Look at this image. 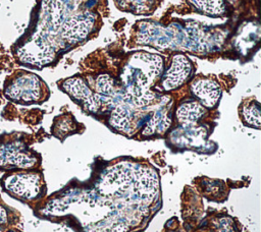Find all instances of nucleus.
Wrapping results in <instances>:
<instances>
[{"mask_svg": "<svg viewBox=\"0 0 261 232\" xmlns=\"http://www.w3.org/2000/svg\"><path fill=\"white\" fill-rule=\"evenodd\" d=\"M105 0H37L24 34L12 46L16 61L42 69L94 35L101 25Z\"/></svg>", "mask_w": 261, "mask_h": 232, "instance_id": "nucleus-1", "label": "nucleus"}, {"mask_svg": "<svg viewBox=\"0 0 261 232\" xmlns=\"http://www.w3.org/2000/svg\"><path fill=\"white\" fill-rule=\"evenodd\" d=\"M3 94L7 100L13 103L32 105L46 100L48 91L46 83L39 75L18 70L5 79Z\"/></svg>", "mask_w": 261, "mask_h": 232, "instance_id": "nucleus-2", "label": "nucleus"}, {"mask_svg": "<svg viewBox=\"0 0 261 232\" xmlns=\"http://www.w3.org/2000/svg\"><path fill=\"white\" fill-rule=\"evenodd\" d=\"M38 157L28 146L21 133L11 132L0 135V170H27L34 168Z\"/></svg>", "mask_w": 261, "mask_h": 232, "instance_id": "nucleus-3", "label": "nucleus"}, {"mask_svg": "<svg viewBox=\"0 0 261 232\" xmlns=\"http://www.w3.org/2000/svg\"><path fill=\"white\" fill-rule=\"evenodd\" d=\"M2 189L18 200H34L42 192V177L37 172L12 171L2 176L0 180Z\"/></svg>", "mask_w": 261, "mask_h": 232, "instance_id": "nucleus-4", "label": "nucleus"}, {"mask_svg": "<svg viewBox=\"0 0 261 232\" xmlns=\"http://www.w3.org/2000/svg\"><path fill=\"white\" fill-rule=\"evenodd\" d=\"M194 65L191 59L181 53H175L170 57V64L160 79L163 91L175 90L182 85L193 74Z\"/></svg>", "mask_w": 261, "mask_h": 232, "instance_id": "nucleus-5", "label": "nucleus"}, {"mask_svg": "<svg viewBox=\"0 0 261 232\" xmlns=\"http://www.w3.org/2000/svg\"><path fill=\"white\" fill-rule=\"evenodd\" d=\"M60 88L87 112L96 113L100 109L101 103L98 96L92 92L88 83L82 77L71 76L63 79L60 83Z\"/></svg>", "mask_w": 261, "mask_h": 232, "instance_id": "nucleus-6", "label": "nucleus"}, {"mask_svg": "<svg viewBox=\"0 0 261 232\" xmlns=\"http://www.w3.org/2000/svg\"><path fill=\"white\" fill-rule=\"evenodd\" d=\"M260 41V23L258 20H248L237 28L231 42L233 49L241 56H249Z\"/></svg>", "mask_w": 261, "mask_h": 232, "instance_id": "nucleus-7", "label": "nucleus"}, {"mask_svg": "<svg viewBox=\"0 0 261 232\" xmlns=\"http://www.w3.org/2000/svg\"><path fill=\"white\" fill-rule=\"evenodd\" d=\"M191 92L205 108L215 107L221 97L219 83L209 76L195 78L191 83Z\"/></svg>", "mask_w": 261, "mask_h": 232, "instance_id": "nucleus-8", "label": "nucleus"}, {"mask_svg": "<svg viewBox=\"0 0 261 232\" xmlns=\"http://www.w3.org/2000/svg\"><path fill=\"white\" fill-rule=\"evenodd\" d=\"M191 8L197 13L209 17H223L227 14L224 0H187Z\"/></svg>", "mask_w": 261, "mask_h": 232, "instance_id": "nucleus-9", "label": "nucleus"}, {"mask_svg": "<svg viewBox=\"0 0 261 232\" xmlns=\"http://www.w3.org/2000/svg\"><path fill=\"white\" fill-rule=\"evenodd\" d=\"M205 107L197 101H187L180 104L175 112L176 118L184 126H189L197 122L204 114Z\"/></svg>", "mask_w": 261, "mask_h": 232, "instance_id": "nucleus-10", "label": "nucleus"}, {"mask_svg": "<svg viewBox=\"0 0 261 232\" xmlns=\"http://www.w3.org/2000/svg\"><path fill=\"white\" fill-rule=\"evenodd\" d=\"M116 7L134 15H150L158 5V0H113Z\"/></svg>", "mask_w": 261, "mask_h": 232, "instance_id": "nucleus-11", "label": "nucleus"}, {"mask_svg": "<svg viewBox=\"0 0 261 232\" xmlns=\"http://www.w3.org/2000/svg\"><path fill=\"white\" fill-rule=\"evenodd\" d=\"M240 112L243 122L246 125L257 129L260 127V107L258 102L250 101L243 104Z\"/></svg>", "mask_w": 261, "mask_h": 232, "instance_id": "nucleus-12", "label": "nucleus"}, {"mask_svg": "<svg viewBox=\"0 0 261 232\" xmlns=\"http://www.w3.org/2000/svg\"><path fill=\"white\" fill-rule=\"evenodd\" d=\"M74 119H72L71 116L62 115L55 118L53 126H52V132L57 137H64L71 133L74 130Z\"/></svg>", "mask_w": 261, "mask_h": 232, "instance_id": "nucleus-13", "label": "nucleus"}, {"mask_svg": "<svg viewBox=\"0 0 261 232\" xmlns=\"http://www.w3.org/2000/svg\"><path fill=\"white\" fill-rule=\"evenodd\" d=\"M8 208L5 205H0V225H6L8 221Z\"/></svg>", "mask_w": 261, "mask_h": 232, "instance_id": "nucleus-14", "label": "nucleus"}]
</instances>
